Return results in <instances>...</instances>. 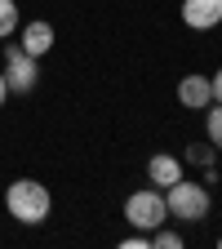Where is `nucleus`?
I'll list each match as a JSON object with an SVG mask.
<instances>
[{
	"instance_id": "f257e3e1",
	"label": "nucleus",
	"mask_w": 222,
	"mask_h": 249,
	"mask_svg": "<svg viewBox=\"0 0 222 249\" xmlns=\"http://www.w3.org/2000/svg\"><path fill=\"white\" fill-rule=\"evenodd\" d=\"M5 209H9V218H18L22 227H40L49 218V209H53V196H49L45 182L18 178V182H9V192H5Z\"/></svg>"
},
{
	"instance_id": "f03ea898",
	"label": "nucleus",
	"mask_w": 222,
	"mask_h": 249,
	"mask_svg": "<svg viewBox=\"0 0 222 249\" xmlns=\"http://www.w3.org/2000/svg\"><path fill=\"white\" fill-rule=\"evenodd\" d=\"M165 205H169V218H178V223H205L213 200H209V187L205 182L178 178L173 187H165Z\"/></svg>"
},
{
	"instance_id": "7ed1b4c3",
	"label": "nucleus",
	"mask_w": 222,
	"mask_h": 249,
	"mask_svg": "<svg viewBox=\"0 0 222 249\" xmlns=\"http://www.w3.org/2000/svg\"><path fill=\"white\" fill-rule=\"evenodd\" d=\"M124 218H129L134 231H155L169 223V205H165V192L160 187H142V192H134L129 200H124Z\"/></svg>"
},
{
	"instance_id": "20e7f679",
	"label": "nucleus",
	"mask_w": 222,
	"mask_h": 249,
	"mask_svg": "<svg viewBox=\"0 0 222 249\" xmlns=\"http://www.w3.org/2000/svg\"><path fill=\"white\" fill-rule=\"evenodd\" d=\"M0 76H5L9 93H31L36 80H40V67H36V58L22 53L18 40H14V45H5V67H0Z\"/></svg>"
},
{
	"instance_id": "39448f33",
	"label": "nucleus",
	"mask_w": 222,
	"mask_h": 249,
	"mask_svg": "<svg viewBox=\"0 0 222 249\" xmlns=\"http://www.w3.org/2000/svg\"><path fill=\"white\" fill-rule=\"evenodd\" d=\"M18 49H22V53H31V58H45V53L53 49V22L31 18L27 27H18Z\"/></svg>"
},
{
	"instance_id": "423d86ee",
	"label": "nucleus",
	"mask_w": 222,
	"mask_h": 249,
	"mask_svg": "<svg viewBox=\"0 0 222 249\" xmlns=\"http://www.w3.org/2000/svg\"><path fill=\"white\" fill-rule=\"evenodd\" d=\"M182 22L191 31H213L222 22V0H182Z\"/></svg>"
},
{
	"instance_id": "0eeeda50",
	"label": "nucleus",
	"mask_w": 222,
	"mask_h": 249,
	"mask_svg": "<svg viewBox=\"0 0 222 249\" xmlns=\"http://www.w3.org/2000/svg\"><path fill=\"white\" fill-rule=\"evenodd\" d=\"M178 103H182L187 111H205V107L213 103V89H209V76H200V71L182 76V80H178Z\"/></svg>"
},
{
	"instance_id": "6e6552de",
	"label": "nucleus",
	"mask_w": 222,
	"mask_h": 249,
	"mask_svg": "<svg viewBox=\"0 0 222 249\" xmlns=\"http://www.w3.org/2000/svg\"><path fill=\"white\" fill-rule=\"evenodd\" d=\"M147 178H151V187H173L178 178H182V160L178 156H169V151H160V156H151L147 160Z\"/></svg>"
},
{
	"instance_id": "1a4fd4ad",
	"label": "nucleus",
	"mask_w": 222,
	"mask_h": 249,
	"mask_svg": "<svg viewBox=\"0 0 222 249\" xmlns=\"http://www.w3.org/2000/svg\"><path fill=\"white\" fill-rule=\"evenodd\" d=\"M18 27H22V14H18V5H14V0H0V40L18 36Z\"/></svg>"
},
{
	"instance_id": "9d476101",
	"label": "nucleus",
	"mask_w": 222,
	"mask_h": 249,
	"mask_svg": "<svg viewBox=\"0 0 222 249\" xmlns=\"http://www.w3.org/2000/svg\"><path fill=\"white\" fill-rule=\"evenodd\" d=\"M205 129H209V142L222 151V103H209L205 107Z\"/></svg>"
},
{
	"instance_id": "9b49d317",
	"label": "nucleus",
	"mask_w": 222,
	"mask_h": 249,
	"mask_svg": "<svg viewBox=\"0 0 222 249\" xmlns=\"http://www.w3.org/2000/svg\"><path fill=\"white\" fill-rule=\"evenodd\" d=\"M218 156H222V151H218L213 142H209V147H205V142H191V147H187V160H191V165H200V169H213V160H218Z\"/></svg>"
},
{
	"instance_id": "f8f14e48",
	"label": "nucleus",
	"mask_w": 222,
	"mask_h": 249,
	"mask_svg": "<svg viewBox=\"0 0 222 249\" xmlns=\"http://www.w3.org/2000/svg\"><path fill=\"white\" fill-rule=\"evenodd\" d=\"M182 245H187V240H182L178 231H169V223L151 231V249H182Z\"/></svg>"
},
{
	"instance_id": "ddd939ff",
	"label": "nucleus",
	"mask_w": 222,
	"mask_h": 249,
	"mask_svg": "<svg viewBox=\"0 0 222 249\" xmlns=\"http://www.w3.org/2000/svg\"><path fill=\"white\" fill-rule=\"evenodd\" d=\"M120 245H124V249H151V236H147V231H138V236H124Z\"/></svg>"
},
{
	"instance_id": "4468645a",
	"label": "nucleus",
	"mask_w": 222,
	"mask_h": 249,
	"mask_svg": "<svg viewBox=\"0 0 222 249\" xmlns=\"http://www.w3.org/2000/svg\"><path fill=\"white\" fill-rule=\"evenodd\" d=\"M209 89H213V103H222V67L209 76Z\"/></svg>"
},
{
	"instance_id": "2eb2a0df",
	"label": "nucleus",
	"mask_w": 222,
	"mask_h": 249,
	"mask_svg": "<svg viewBox=\"0 0 222 249\" xmlns=\"http://www.w3.org/2000/svg\"><path fill=\"white\" fill-rule=\"evenodd\" d=\"M9 98V85H5V76H0V103H5Z\"/></svg>"
},
{
	"instance_id": "dca6fc26",
	"label": "nucleus",
	"mask_w": 222,
	"mask_h": 249,
	"mask_svg": "<svg viewBox=\"0 0 222 249\" xmlns=\"http://www.w3.org/2000/svg\"><path fill=\"white\" fill-rule=\"evenodd\" d=\"M218 245H222V236H218Z\"/></svg>"
}]
</instances>
